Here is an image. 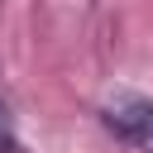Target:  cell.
I'll return each mask as SVG.
<instances>
[{
	"label": "cell",
	"instance_id": "1",
	"mask_svg": "<svg viewBox=\"0 0 153 153\" xmlns=\"http://www.w3.org/2000/svg\"><path fill=\"white\" fill-rule=\"evenodd\" d=\"M100 120L110 134H120L134 153H153V100L134 96V91H115L100 105Z\"/></svg>",
	"mask_w": 153,
	"mask_h": 153
}]
</instances>
